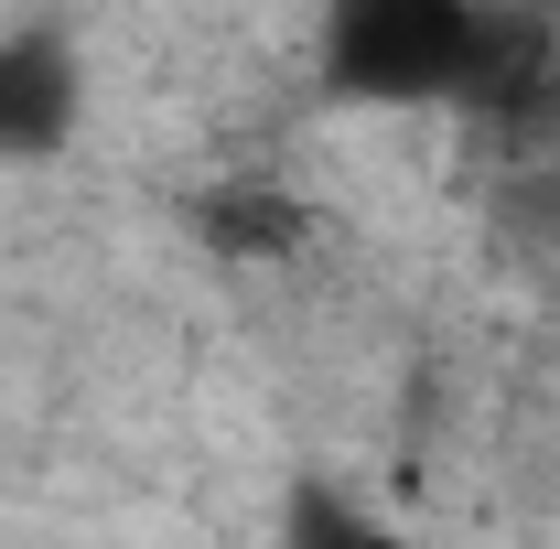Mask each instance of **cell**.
I'll return each mask as SVG.
<instances>
[{
	"instance_id": "6da1fadb",
	"label": "cell",
	"mask_w": 560,
	"mask_h": 549,
	"mask_svg": "<svg viewBox=\"0 0 560 549\" xmlns=\"http://www.w3.org/2000/svg\"><path fill=\"white\" fill-rule=\"evenodd\" d=\"M506 0H324L313 75L346 108H475Z\"/></svg>"
},
{
	"instance_id": "7a4b0ae2",
	"label": "cell",
	"mask_w": 560,
	"mask_h": 549,
	"mask_svg": "<svg viewBox=\"0 0 560 549\" xmlns=\"http://www.w3.org/2000/svg\"><path fill=\"white\" fill-rule=\"evenodd\" d=\"M86 130V55L66 22H11L0 33V173L66 162Z\"/></svg>"
},
{
	"instance_id": "3957f363",
	"label": "cell",
	"mask_w": 560,
	"mask_h": 549,
	"mask_svg": "<svg viewBox=\"0 0 560 549\" xmlns=\"http://www.w3.org/2000/svg\"><path fill=\"white\" fill-rule=\"evenodd\" d=\"M270 549H420V539L388 506H366L346 475H291L280 517H270Z\"/></svg>"
},
{
	"instance_id": "277c9868",
	"label": "cell",
	"mask_w": 560,
	"mask_h": 549,
	"mask_svg": "<svg viewBox=\"0 0 560 549\" xmlns=\"http://www.w3.org/2000/svg\"><path fill=\"white\" fill-rule=\"evenodd\" d=\"M195 237H206L215 259H248V270H270V259H302L313 206H302L291 184H215L206 206H195Z\"/></svg>"
},
{
	"instance_id": "5b68a950",
	"label": "cell",
	"mask_w": 560,
	"mask_h": 549,
	"mask_svg": "<svg viewBox=\"0 0 560 549\" xmlns=\"http://www.w3.org/2000/svg\"><path fill=\"white\" fill-rule=\"evenodd\" d=\"M528 11H539V22H560V0H528Z\"/></svg>"
}]
</instances>
